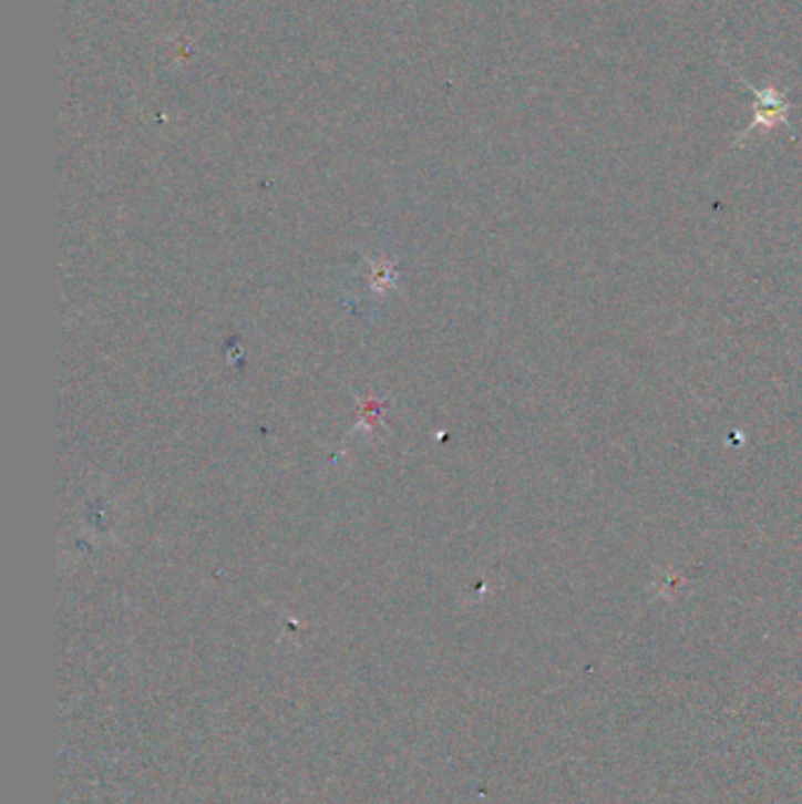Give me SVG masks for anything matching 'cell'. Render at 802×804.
Returning a JSON list of instances; mask_svg holds the SVG:
<instances>
[{
    "label": "cell",
    "instance_id": "6da1fadb",
    "mask_svg": "<svg viewBox=\"0 0 802 804\" xmlns=\"http://www.w3.org/2000/svg\"><path fill=\"white\" fill-rule=\"evenodd\" d=\"M737 79L753 92L755 104H753V123L747 130H741V134H739L737 142H734V148L743 140L751 137V134L758 132V130L772 132L777 125H786L793 132L791 121H789L793 106L786 100V92L784 90H779L777 85H768V87H762V90L760 87H753L749 81H743V75H739V73H737Z\"/></svg>",
    "mask_w": 802,
    "mask_h": 804
}]
</instances>
